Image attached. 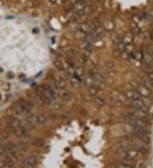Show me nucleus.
Segmentation results:
<instances>
[{
	"label": "nucleus",
	"instance_id": "nucleus-1",
	"mask_svg": "<svg viewBox=\"0 0 153 168\" xmlns=\"http://www.w3.org/2000/svg\"><path fill=\"white\" fill-rule=\"evenodd\" d=\"M33 108V105L32 103H31L27 100H22L19 103V105L17 107L15 113L16 114L17 116H22V115H30L32 109Z\"/></svg>",
	"mask_w": 153,
	"mask_h": 168
},
{
	"label": "nucleus",
	"instance_id": "nucleus-2",
	"mask_svg": "<svg viewBox=\"0 0 153 168\" xmlns=\"http://www.w3.org/2000/svg\"><path fill=\"white\" fill-rule=\"evenodd\" d=\"M92 78H93L94 85H95L97 88H103L105 86H106V79H105V77L102 76L100 73H99V72H95V73H93Z\"/></svg>",
	"mask_w": 153,
	"mask_h": 168
},
{
	"label": "nucleus",
	"instance_id": "nucleus-3",
	"mask_svg": "<svg viewBox=\"0 0 153 168\" xmlns=\"http://www.w3.org/2000/svg\"><path fill=\"white\" fill-rule=\"evenodd\" d=\"M37 164H38V158H37V156L32 155V156H29L28 157L25 158V160H24V162L22 164V167L35 168Z\"/></svg>",
	"mask_w": 153,
	"mask_h": 168
},
{
	"label": "nucleus",
	"instance_id": "nucleus-4",
	"mask_svg": "<svg viewBox=\"0 0 153 168\" xmlns=\"http://www.w3.org/2000/svg\"><path fill=\"white\" fill-rule=\"evenodd\" d=\"M140 156V152H138L136 150L133 149V148H128L126 152V156L124 159H127V160H134V161H137Z\"/></svg>",
	"mask_w": 153,
	"mask_h": 168
},
{
	"label": "nucleus",
	"instance_id": "nucleus-5",
	"mask_svg": "<svg viewBox=\"0 0 153 168\" xmlns=\"http://www.w3.org/2000/svg\"><path fill=\"white\" fill-rule=\"evenodd\" d=\"M124 95H125L127 99H129V100L132 101H134L141 98L139 92L137 90H133V89L126 91V92H124Z\"/></svg>",
	"mask_w": 153,
	"mask_h": 168
},
{
	"label": "nucleus",
	"instance_id": "nucleus-6",
	"mask_svg": "<svg viewBox=\"0 0 153 168\" xmlns=\"http://www.w3.org/2000/svg\"><path fill=\"white\" fill-rule=\"evenodd\" d=\"M81 49H83V53H84V56H88L89 55L91 54L92 49H93V47H92V42H90L88 40H84L83 42L81 43Z\"/></svg>",
	"mask_w": 153,
	"mask_h": 168
},
{
	"label": "nucleus",
	"instance_id": "nucleus-7",
	"mask_svg": "<svg viewBox=\"0 0 153 168\" xmlns=\"http://www.w3.org/2000/svg\"><path fill=\"white\" fill-rule=\"evenodd\" d=\"M129 125L132 127H139V128H144V129H145L147 124H146V122H144V120L133 118V119H131L129 121Z\"/></svg>",
	"mask_w": 153,
	"mask_h": 168
},
{
	"label": "nucleus",
	"instance_id": "nucleus-8",
	"mask_svg": "<svg viewBox=\"0 0 153 168\" xmlns=\"http://www.w3.org/2000/svg\"><path fill=\"white\" fill-rule=\"evenodd\" d=\"M147 114H148V111H146V110L137 109H134L133 111L131 112V115L134 116V118H135V119H141V120H143L144 118L146 117L147 116Z\"/></svg>",
	"mask_w": 153,
	"mask_h": 168
},
{
	"label": "nucleus",
	"instance_id": "nucleus-9",
	"mask_svg": "<svg viewBox=\"0 0 153 168\" xmlns=\"http://www.w3.org/2000/svg\"><path fill=\"white\" fill-rule=\"evenodd\" d=\"M132 106L134 109H143V110H146L148 111V107L146 105H144L143 100L141 99H136V100L133 101L132 102Z\"/></svg>",
	"mask_w": 153,
	"mask_h": 168
},
{
	"label": "nucleus",
	"instance_id": "nucleus-10",
	"mask_svg": "<svg viewBox=\"0 0 153 168\" xmlns=\"http://www.w3.org/2000/svg\"><path fill=\"white\" fill-rule=\"evenodd\" d=\"M87 4H88L86 2L79 1V2H76L75 4H73L72 8L75 11V13H76V14H81V13L83 12V10L84 9L85 7L87 6Z\"/></svg>",
	"mask_w": 153,
	"mask_h": 168
},
{
	"label": "nucleus",
	"instance_id": "nucleus-11",
	"mask_svg": "<svg viewBox=\"0 0 153 168\" xmlns=\"http://www.w3.org/2000/svg\"><path fill=\"white\" fill-rule=\"evenodd\" d=\"M58 96L64 102H67L71 99V93L66 91V89H59Z\"/></svg>",
	"mask_w": 153,
	"mask_h": 168
},
{
	"label": "nucleus",
	"instance_id": "nucleus-12",
	"mask_svg": "<svg viewBox=\"0 0 153 168\" xmlns=\"http://www.w3.org/2000/svg\"><path fill=\"white\" fill-rule=\"evenodd\" d=\"M41 88L44 90V92H46L47 94L49 95V97L50 98L52 101L55 100V97H56V94H55V91H54V89H52L50 86H49V85H47V84H43L41 86Z\"/></svg>",
	"mask_w": 153,
	"mask_h": 168
},
{
	"label": "nucleus",
	"instance_id": "nucleus-13",
	"mask_svg": "<svg viewBox=\"0 0 153 168\" xmlns=\"http://www.w3.org/2000/svg\"><path fill=\"white\" fill-rule=\"evenodd\" d=\"M122 38H123V42L126 46L130 45L134 41V34L132 33L131 32H128L127 33L124 34L123 37H122Z\"/></svg>",
	"mask_w": 153,
	"mask_h": 168
},
{
	"label": "nucleus",
	"instance_id": "nucleus-14",
	"mask_svg": "<svg viewBox=\"0 0 153 168\" xmlns=\"http://www.w3.org/2000/svg\"><path fill=\"white\" fill-rule=\"evenodd\" d=\"M137 91L139 92L141 97L144 98H149L151 95V90L148 88H146L145 86H139L137 88Z\"/></svg>",
	"mask_w": 153,
	"mask_h": 168
},
{
	"label": "nucleus",
	"instance_id": "nucleus-15",
	"mask_svg": "<svg viewBox=\"0 0 153 168\" xmlns=\"http://www.w3.org/2000/svg\"><path fill=\"white\" fill-rule=\"evenodd\" d=\"M55 87L59 89H65L66 87V82L61 76H58L57 78H55Z\"/></svg>",
	"mask_w": 153,
	"mask_h": 168
},
{
	"label": "nucleus",
	"instance_id": "nucleus-16",
	"mask_svg": "<svg viewBox=\"0 0 153 168\" xmlns=\"http://www.w3.org/2000/svg\"><path fill=\"white\" fill-rule=\"evenodd\" d=\"M144 86L146 88H153V72H151V73H148L147 76L144 77Z\"/></svg>",
	"mask_w": 153,
	"mask_h": 168
},
{
	"label": "nucleus",
	"instance_id": "nucleus-17",
	"mask_svg": "<svg viewBox=\"0 0 153 168\" xmlns=\"http://www.w3.org/2000/svg\"><path fill=\"white\" fill-rule=\"evenodd\" d=\"M15 146H16L17 150L19 153H25V152L27 151V150H28V144L24 142V141H20V142H18V143L15 144Z\"/></svg>",
	"mask_w": 153,
	"mask_h": 168
},
{
	"label": "nucleus",
	"instance_id": "nucleus-18",
	"mask_svg": "<svg viewBox=\"0 0 153 168\" xmlns=\"http://www.w3.org/2000/svg\"><path fill=\"white\" fill-rule=\"evenodd\" d=\"M35 124H36L35 116H33V115H30V116H28L27 118H26V120H25V127H26L27 129H29V128L33 127V126H35Z\"/></svg>",
	"mask_w": 153,
	"mask_h": 168
},
{
	"label": "nucleus",
	"instance_id": "nucleus-19",
	"mask_svg": "<svg viewBox=\"0 0 153 168\" xmlns=\"http://www.w3.org/2000/svg\"><path fill=\"white\" fill-rule=\"evenodd\" d=\"M126 97L124 95V93L123 94H119L114 99V103L115 105H117V106H121V105H123L124 104V102L126 101Z\"/></svg>",
	"mask_w": 153,
	"mask_h": 168
},
{
	"label": "nucleus",
	"instance_id": "nucleus-20",
	"mask_svg": "<svg viewBox=\"0 0 153 168\" xmlns=\"http://www.w3.org/2000/svg\"><path fill=\"white\" fill-rule=\"evenodd\" d=\"M70 82L74 88H77V87H79L81 83V78L79 76L75 75V73H74L73 76H70Z\"/></svg>",
	"mask_w": 153,
	"mask_h": 168
},
{
	"label": "nucleus",
	"instance_id": "nucleus-21",
	"mask_svg": "<svg viewBox=\"0 0 153 168\" xmlns=\"http://www.w3.org/2000/svg\"><path fill=\"white\" fill-rule=\"evenodd\" d=\"M114 22L110 20H106L103 22V29L106 30V31H112L114 29Z\"/></svg>",
	"mask_w": 153,
	"mask_h": 168
},
{
	"label": "nucleus",
	"instance_id": "nucleus-22",
	"mask_svg": "<svg viewBox=\"0 0 153 168\" xmlns=\"http://www.w3.org/2000/svg\"><path fill=\"white\" fill-rule=\"evenodd\" d=\"M127 150L126 148L123 147H118L116 150H115V155L117 156L120 157L121 159H124L125 156H126V152H127Z\"/></svg>",
	"mask_w": 153,
	"mask_h": 168
},
{
	"label": "nucleus",
	"instance_id": "nucleus-23",
	"mask_svg": "<svg viewBox=\"0 0 153 168\" xmlns=\"http://www.w3.org/2000/svg\"><path fill=\"white\" fill-rule=\"evenodd\" d=\"M93 100H94L95 105L99 107H103V106L106 105V99L104 98H102L101 96L98 95V94L95 97H93Z\"/></svg>",
	"mask_w": 153,
	"mask_h": 168
},
{
	"label": "nucleus",
	"instance_id": "nucleus-24",
	"mask_svg": "<svg viewBox=\"0 0 153 168\" xmlns=\"http://www.w3.org/2000/svg\"><path fill=\"white\" fill-rule=\"evenodd\" d=\"M43 140L42 139H40V138H38V137H35L34 139H32V144L34 145V146H36V147H41L43 145Z\"/></svg>",
	"mask_w": 153,
	"mask_h": 168
},
{
	"label": "nucleus",
	"instance_id": "nucleus-25",
	"mask_svg": "<svg viewBox=\"0 0 153 168\" xmlns=\"http://www.w3.org/2000/svg\"><path fill=\"white\" fill-rule=\"evenodd\" d=\"M136 161L131 160H127V159H122L121 160V164L123 166H132V167H134L135 166Z\"/></svg>",
	"mask_w": 153,
	"mask_h": 168
},
{
	"label": "nucleus",
	"instance_id": "nucleus-26",
	"mask_svg": "<svg viewBox=\"0 0 153 168\" xmlns=\"http://www.w3.org/2000/svg\"><path fill=\"white\" fill-rule=\"evenodd\" d=\"M35 120H36V123L38 124H44L46 122V117L41 114L35 116Z\"/></svg>",
	"mask_w": 153,
	"mask_h": 168
},
{
	"label": "nucleus",
	"instance_id": "nucleus-27",
	"mask_svg": "<svg viewBox=\"0 0 153 168\" xmlns=\"http://www.w3.org/2000/svg\"><path fill=\"white\" fill-rule=\"evenodd\" d=\"M10 134H11V133L9 132L8 128L7 129H5L2 132V133H1V139L2 140H4V141H7L10 138Z\"/></svg>",
	"mask_w": 153,
	"mask_h": 168
},
{
	"label": "nucleus",
	"instance_id": "nucleus-28",
	"mask_svg": "<svg viewBox=\"0 0 153 168\" xmlns=\"http://www.w3.org/2000/svg\"><path fill=\"white\" fill-rule=\"evenodd\" d=\"M7 156V147L4 144H0V159H3Z\"/></svg>",
	"mask_w": 153,
	"mask_h": 168
},
{
	"label": "nucleus",
	"instance_id": "nucleus-29",
	"mask_svg": "<svg viewBox=\"0 0 153 168\" xmlns=\"http://www.w3.org/2000/svg\"><path fill=\"white\" fill-rule=\"evenodd\" d=\"M97 92H98V88L95 86V85H93V86H91V87H89V93L90 96L95 97L96 95H97Z\"/></svg>",
	"mask_w": 153,
	"mask_h": 168
},
{
	"label": "nucleus",
	"instance_id": "nucleus-30",
	"mask_svg": "<svg viewBox=\"0 0 153 168\" xmlns=\"http://www.w3.org/2000/svg\"><path fill=\"white\" fill-rule=\"evenodd\" d=\"M131 32L134 34H134H139L140 32V29L139 28L138 25H136V23H132Z\"/></svg>",
	"mask_w": 153,
	"mask_h": 168
},
{
	"label": "nucleus",
	"instance_id": "nucleus-31",
	"mask_svg": "<svg viewBox=\"0 0 153 168\" xmlns=\"http://www.w3.org/2000/svg\"><path fill=\"white\" fill-rule=\"evenodd\" d=\"M143 70L146 72L147 74L153 72V66L152 65H149V64H143Z\"/></svg>",
	"mask_w": 153,
	"mask_h": 168
},
{
	"label": "nucleus",
	"instance_id": "nucleus-32",
	"mask_svg": "<svg viewBox=\"0 0 153 168\" xmlns=\"http://www.w3.org/2000/svg\"><path fill=\"white\" fill-rule=\"evenodd\" d=\"M55 66H56V68L59 70V71H63L64 70V66L63 65L61 64V62H59V61H56L55 63Z\"/></svg>",
	"mask_w": 153,
	"mask_h": 168
},
{
	"label": "nucleus",
	"instance_id": "nucleus-33",
	"mask_svg": "<svg viewBox=\"0 0 153 168\" xmlns=\"http://www.w3.org/2000/svg\"><path fill=\"white\" fill-rule=\"evenodd\" d=\"M134 168H145V166H144V164L142 161H138V160H137Z\"/></svg>",
	"mask_w": 153,
	"mask_h": 168
},
{
	"label": "nucleus",
	"instance_id": "nucleus-34",
	"mask_svg": "<svg viewBox=\"0 0 153 168\" xmlns=\"http://www.w3.org/2000/svg\"><path fill=\"white\" fill-rule=\"evenodd\" d=\"M106 66L108 68V69H112L113 66H114V64H113L112 61H107L106 63Z\"/></svg>",
	"mask_w": 153,
	"mask_h": 168
},
{
	"label": "nucleus",
	"instance_id": "nucleus-35",
	"mask_svg": "<svg viewBox=\"0 0 153 168\" xmlns=\"http://www.w3.org/2000/svg\"><path fill=\"white\" fill-rule=\"evenodd\" d=\"M116 168H134V167H132V166H123V165H119L117 166Z\"/></svg>",
	"mask_w": 153,
	"mask_h": 168
},
{
	"label": "nucleus",
	"instance_id": "nucleus-36",
	"mask_svg": "<svg viewBox=\"0 0 153 168\" xmlns=\"http://www.w3.org/2000/svg\"><path fill=\"white\" fill-rule=\"evenodd\" d=\"M0 99H1V96H0Z\"/></svg>",
	"mask_w": 153,
	"mask_h": 168
}]
</instances>
